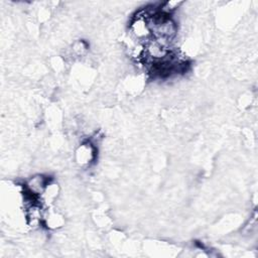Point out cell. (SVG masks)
<instances>
[{
    "label": "cell",
    "mask_w": 258,
    "mask_h": 258,
    "mask_svg": "<svg viewBox=\"0 0 258 258\" xmlns=\"http://www.w3.org/2000/svg\"><path fill=\"white\" fill-rule=\"evenodd\" d=\"M51 182V179L48 175L42 173H36L28 177L23 185L24 194L29 195L35 199H39V197L43 194L47 185Z\"/></svg>",
    "instance_id": "7a4b0ae2"
},
{
    "label": "cell",
    "mask_w": 258,
    "mask_h": 258,
    "mask_svg": "<svg viewBox=\"0 0 258 258\" xmlns=\"http://www.w3.org/2000/svg\"><path fill=\"white\" fill-rule=\"evenodd\" d=\"M88 49H89V44L85 40H82V39L76 40L72 44V47H71L72 54L75 57H80V56L85 55L87 53Z\"/></svg>",
    "instance_id": "5b68a950"
},
{
    "label": "cell",
    "mask_w": 258,
    "mask_h": 258,
    "mask_svg": "<svg viewBox=\"0 0 258 258\" xmlns=\"http://www.w3.org/2000/svg\"><path fill=\"white\" fill-rule=\"evenodd\" d=\"M129 32L136 43L144 44L146 41L152 38L148 19L143 8L137 11L132 17L129 24Z\"/></svg>",
    "instance_id": "6da1fadb"
},
{
    "label": "cell",
    "mask_w": 258,
    "mask_h": 258,
    "mask_svg": "<svg viewBox=\"0 0 258 258\" xmlns=\"http://www.w3.org/2000/svg\"><path fill=\"white\" fill-rule=\"evenodd\" d=\"M97 146L90 140L83 142L76 150V161L81 166L90 165L96 158Z\"/></svg>",
    "instance_id": "3957f363"
},
{
    "label": "cell",
    "mask_w": 258,
    "mask_h": 258,
    "mask_svg": "<svg viewBox=\"0 0 258 258\" xmlns=\"http://www.w3.org/2000/svg\"><path fill=\"white\" fill-rule=\"evenodd\" d=\"M63 223V219L61 216H59L56 213H49L48 211H46V215H45V219H44V225L47 226L48 228L51 229H56L61 227Z\"/></svg>",
    "instance_id": "277c9868"
}]
</instances>
